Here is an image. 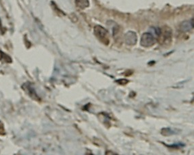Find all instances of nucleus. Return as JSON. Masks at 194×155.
Listing matches in <instances>:
<instances>
[{"instance_id": "2", "label": "nucleus", "mask_w": 194, "mask_h": 155, "mask_svg": "<svg viewBox=\"0 0 194 155\" xmlns=\"http://www.w3.org/2000/svg\"><path fill=\"white\" fill-rule=\"evenodd\" d=\"M156 42V38L150 32H146L142 34L140 40V44L141 46L145 48L151 47Z\"/></svg>"}, {"instance_id": "5", "label": "nucleus", "mask_w": 194, "mask_h": 155, "mask_svg": "<svg viewBox=\"0 0 194 155\" xmlns=\"http://www.w3.org/2000/svg\"><path fill=\"white\" fill-rule=\"evenodd\" d=\"M192 28H193V18L190 21H185L181 25V30L184 32L189 31Z\"/></svg>"}, {"instance_id": "1", "label": "nucleus", "mask_w": 194, "mask_h": 155, "mask_svg": "<svg viewBox=\"0 0 194 155\" xmlns=\"http://www.w3.org/2000/svg\"><path fill=\"white\" fill-rule=\"evenodd\" d=\"M94 35L100 41L105 44H109V34L107 29L100 25H96L94 28Z\"/></svg>"}, {"instance_id": "9", "label": "nucleus", "mask_w": 194, "mask_h": 155, "mask_svg": "<svg viewBox=\"0 0 194 155\" xmlns=\"http://www.w3.org/2000/svg\"><path fill=\"white\" fill-rule=\"evenodd\" d=\"M166 146H167L168 147H174V148H177V147H181L183 144H182V143H177V144H174V145H167V144H165Z\"/></svg>"}, {"instance_id": "3", "label": "nucleus", "mask_w": 194, "mask_h": 155, "mask_svg": "<svg viewBox=\"0 0 194 155\" xmlns=\"http://www.w3.org/2000/svg\"><path fill=\"white\" fill-rule=\"evenodd\" d=\"M137 36L135 32L129 31L125 33V41L127 45H129V46L135 45L137 43Z\"/></svg>"}, {"instance_id": "8", "label": "nucleus", "mask_w": 194, "mask_h": 155, "mask_svg": "<svg viewBox=\"0 0 194 155\" xmlns=\"http://www.w3.org/2000/svg\"><path fill=\"white\" fill-rule=\"evenodd\" d=\"M0 61H2L6 63H10L12 61V60H11V58L8 55H6L4 52L0 51Z\"/></svg>"}, {"instance_id": "7", "label": "nucleus", "mask_w": 194, "mask_h": 155, "mask_svg": "<svg viewBox=\"0 0 194 155\" xmlns=\"http://www.w3.org/2000/svg\"><path fill=\"white\" fill-rule=\"evenodd\" d=\"M161 133L163 136H170L176 133V131H174V130L171 129V128H162Z\"/></svg>"}, {"instance_id": "6", "label": "nucleus", "mask_w": 194, "mask_h": 155, "mask_svg": "<svg viewBox=\"0 0 194 155\" xmlns=\"http://www.w3.org/2000/svg\"><path fill=\"white\" fill-rule=\"evenodd\" d=\"M75 3L78 7L81 9H85L89 5V0H75Z\"/></svg>"}, {"instance_id": "4", "label": "nucleus", "mask_w": 194, "mask_h": 155, "mask_svg": "<svg viewBox=\"0 0 194 155\" xmlns=\"http://www.w3.org/2000/svg\"><path fill=\"white\" fill-rule=\"evenodd\" d=\"M23 89L28 93V94H29V96H30L31 97L33 98V99H35L36 100L38 99V97L36 94L34 89L32 87L31 83H29V82L25 83V84L23 85Z\"/></svg>"}]
</instances>
